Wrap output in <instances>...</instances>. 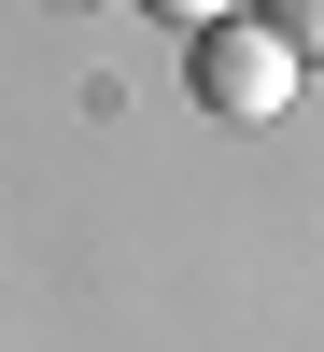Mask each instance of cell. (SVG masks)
<instances>
[{"label":"cell","mask_w":324,"mask_h":352,"mask_svg":"<svg viewBox=\"0 0 324 352\" xmlns=\"http://www.w3.org/2000/svg\"><path fill=\"white\" fill-rule=\"evenodd\" d=\"M197 113H226V127H268V113H296V56H282V28L268 14H226V28H197Z\"/></svg>","instance_id":"1"},{"label":"cell","mask_w":324,"mask_h":352,"mask_svg":"<svg viewBox=\"0 0 324 352\" xmlns=\"http://www.w3.org/2000/svg\"><path fill=\"white\" fill-rule=\"evenodd\" d=\"M268 28H282V56H296V71H324V0H268Z\"/></svg>","instance_id":"2"},{"label":"cell","mask_w":324,"mask_h":352,"mask_svg":"<svg viewBox=\"0 0 324 352\" xmlns=\"http://www.w3.org/2000/svg\"><path fill=\"white\" fill-rule=\"evenodd\" d=\"M141 14H169V28H226V14H254V0H141Z\"/></svg>","instance_id":"3"}]
</instances>
